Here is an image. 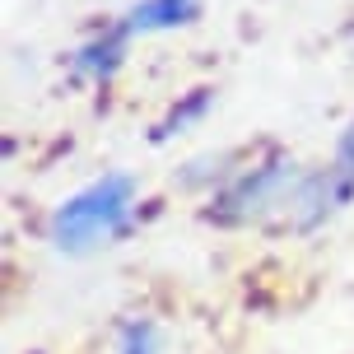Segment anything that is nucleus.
I'll list each match as a JSON object with an SVG mask.
<instances>
[{
	"label": "nucleus",
	"mask_w": 354,
	"mask_h": 354,
	"mask_svg": "<svg viewBox=\"0 0 354 354\" xmlns=\"http://www.w3.org/2000/svg\"><path fill=\"white\" fill-rule=\"evenodd\" d=\"M131 201L136 182L126 173H103L52 214V243L61 252H88L107 238H122L131 229Z\"/></svg>",
	"instance_id": "f257e3e1"
},
{
	"label": "nucleus",
	"mask_w": 354,
	"mask_h": 354,
	"mask_svg": "<svg viewBox=\"0 0 354 354\" xmlns=\"http://www.w3.org/2000/svg\"><path fill=\"white\" fill-rule=\"evenodd\" d=\"M196 19H201V0H140L122 15V24L136 37V33H168V28H182Z\"/></svg>",
	"instance_id": "20e7f679"
},
{
	"label": "nucleus",
	"mask_w": 354,
	"mask_h": 354,
	"mask_svg": "<svg viewBox=\"0 0 354 354\" xmlns=\"http://www.w3.org/2000/svg\"><path fill=\"white\" fill-rule=\"evenodd\" d=\"M210 103H214L210 88H192V93H187V98H182V103L163 117V126L154 131V140H168V136H177V131H187L192 122H201V117L210 112Z\"/></svg>",
	"instance_id": "39448f33"
},
{
	"label": "nucleus",
	"mask_w": 354,
	"mask_h": 354,
	"mask_svg": "<svg viewBox=\"0 0 354 354\" xmlns=\"http://www.w3.org/2000/svg\"><path fill=\"white\" fill-rule=\"evenodd\" d=\"M126 42H131V28H126V24H112V28H103L93 42H84V47L75 52V61H71L75 75H80V80H93V84H107L112 75L122 71Z\"/></svg>",
	"instance_id": "7ed1b4c3"
},
{
	"label": "nucleus",
	"mask_w": 354,
	"mask_h": 354,
	"mask_svg": "<svg viewBox=\"0 0 354 354\" xmlns=\"http://www.w3.org/2000/svg\"><path fill=\"white\" fill-rule=\"evenodd\" d=\"M117 354H159V326H154L149 317H131L122 326Z\"/></svg>",
	"instance_id": "423d86ee"
},
{
	"label": "nucleus",
	"mask_w": 354,
	"mask_h": 354,
	"mask_svg": "<svg viewBox=\"0 0 354 354\" xmlns=\"http://www.w3.org/2000/svg\"><path fill=\"white\" fill-rule=\"evenodd\" d=\"M331 168H336L345 182L354 187V122H350V131L340 136V145H336V159H331Z\"/></svg>",
	"instance_id": "0eeeda50"
},
{
	"label": "nucleus",
	"mask_w": 354,
	"mask_h": 354,
	"mask_svg": "<svg viewBox=\"0 0 354 354\" xmlns=\"http://www.w3.org/2000/svg\"><path fill=\"white\" fill-rule=\"evenodd\" d=\"M303 168L294 159H270L252 173L233 177L224 192L214 196L210 219L214 224H248V219H261V214L280 210V205H294V196L303 187Z\"/></svg>",
	"instance_id": "f03ea898"
}]
</instances>
